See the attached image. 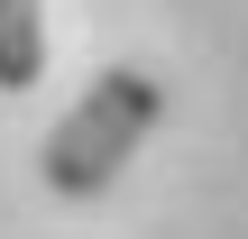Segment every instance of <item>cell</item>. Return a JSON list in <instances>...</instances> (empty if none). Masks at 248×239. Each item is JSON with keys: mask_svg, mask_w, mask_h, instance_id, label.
<instances>
[{"mask_svg": "<svg viewBox=\"0 0 248 239\" xmlns=\"http://www.w3.org/2000/svg\"><path fill=\"white\" fill-rule=\"evenodd\" d=\"M156 111H166V83L156 74H138V64H110V74H92V92L46 129V147H37V175H46V193H101L129 157H138V138L156 129Z\"/></svg>", "mask_w": 248, "mask_h": 239, "instance_id": "obj_1", "label": "cell"}, {"mask_svg": "<svg viewBox=\"0 0 248 239\" xmlns=\"http://www.w3.org/2000/svg\"><path fill=\"white\" fill-rule=\"evenodd\" d=\"M37 74H46V9L0 0V92H28Z\"/></svg>", "mask_w": 248, "mask_h": 239, "instance_id": "obj_2", "label": "cell"}]
</instances>
